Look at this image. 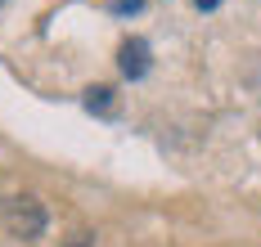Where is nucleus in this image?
Listing matches in <instances>:
<instances>
[{"mask_svg": "<svg viewBox=\"0 0 261 247\" xmlns=\"http://www.w3.org/2000/svg\"><path fill=\"white\" fill-rule=\"evenodd\" d=\"M0 220H5V229H9L14 238H36V234L45 229V207H41L32 193H18V198L5 202Z\"/></svg>", "mask_w": 261, "mask_h": 247, "instance_id": "nucleus-1", "label": "nucleus"}, {"mask_svg": "<svg viewBox=\"0 0 261 247\" xmlns=\"http://www.w3.org/2000/svg\"><path fill=\"white\" fill-rule=\"evenodd\" d=\"M117 58H122V72H126L130 81L149 72V45H144V41H126V45L117 50Z\"/></svg>", "mask_w": 261, "mask_h": 247, "instance_id": "nucleus-2", "label": "nucleus"}, {"mask_svg": "<svg viewBox=\"0 0 261 247\" xmlns=\"http://www.w3.org/2000/svg\"><path fill=\"white\" fill-rule=\"evenodd\" d=\"M86 108L90 112H117L113 90H108V85H90V90H86Z\"/></svg>", "mask_w": 261, "mask_h": 247, "instance_id": "nucleus-3", "label": "nucleus"}, {"mask_svg": "<svg viewBox=\"0 0 261 247\" xmlns=\"http://www.w3.org/2000/svg\"><path fill=\"white\" fill-rule=\"evenodd\" d=\"M140 5H144V0H113V9H117V14H135Z\"/></svg>", "mask_w": 261, "mask_h": 247, "instance_id": "nucleus-4", "label": "nucleus"}, {"mask_svg": "<svg viewBox=\"0 0 261 247\" xmlns=\"http://www.w3.org/2000/svg\"><path fill=\"white\" fill-rule=\"evenodd\" d=\"M68 247H95V238H90V234H72V238H68Z\"/></svg>", "mask_w": 261, "mask_h": 247, "instance_id": "nucleus-5", "label": "nucleus"}, {"mask_svg": "<svg viewBox=\"0 0 261 247\" xmlns=\"http://www.w3.org/2000/svg\"><path fill=\"white\" fill-rule=\"evenodd\" d=\"M194 5H198V9H216L221 0H194Z\"/></svg>", "mask_w": 261, "mask_h": 247, "instance_id": "nucleus-6", "label": "nucleus"}]
</instances>
